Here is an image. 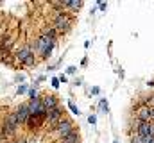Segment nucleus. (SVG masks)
<instances>
[{
    "label": "nucleus",
    "mask_w": 154,
    "mask_h": 143,
    "mask_svg": "<svg viewBox=\"0 0 154 143\" xmlns=\"http://www.w3.org/2000/svg\"><path fill=\"white\" fill-rule=\"evenodd\" d=\"M54 45H56V29L50 27V29H43V32L38 38L34 48L38 50V54L41 57H48L50 52H52V48H54Z\"/></svg>",
    "instance_id": "nucleus-1"
},
{
    "label": "nucleus",
    "mask_w": 154,
    "mask_h": 143,
    "mask_svg": "<svg viewBox=\"0 0 154 143\" xmlns=\"http://www.w3.org/2000/svg\"><path fill=\"white\" fill-rule=\"evenodd\" d=\"M72 27V16L68 13H57L56 14V20H54V29L56 32H68Z\"/></svg>",
    "instance_id": "nucleus-2"
},
{
    "label": "nucleus",
    "mask_w": 154,
    "mask_h": 143,
    "mask_svg": "<svg viewBox=\"0 0 154 143\" xmlns=\"http://www.w3.org/2000/svg\"><path fill=\"white\" fill-rule=\"evenodd\" d=\"M20 127V122L16 118V113H9L4 125H2V136H13Z\"/></svg>",
    "instance_id": "nucleus-3"
},
{
    "label": "nucleus",
    "mask_w": 154,
    "mask_h": 143,
    "mask_svg": "<svg viewBox=\"0 0 154 143\" xmlns=\"http://www.w3.org/2000/svg\"><path fill=\"white\" fill-rule=\"evenodd\" d=\"M52 131L56 132L59 138H65V136H68V134H70V132H74V131H75V127H74V124H72V120L63 118V120H59L57 124L52 127Z\"/></svg>",
    "instance_id": "nucleus-4"
},
{
    "label": "nucleus",
    "mask_w": 154,
    "mask_h": 143,
    "mask_svg": "<svg viewBox=\"0 0 154 143\" xmlns=\"http://www.w3.org/2000/svg\"><path fill=\"white\" fill-rule=\"evenodd\" d=\"M16 59L20 61V63H23L25 66H32L36 63V57H34V52H32V47H23V48H20L18 50V54H16Z\"/></svg>",
    "instance_id": "nucleus-5"
},
{
    "label": "nucleus",
    "mask_w": 154,
    "mask_h": 143,
    "mask_svg": "<svg viewBox=\"0 0 154 143\" xmlns=\"http://www.w3.org/2000/svg\"><path fill=\"white\" fill-rule=\"evenodd\" d=\"M27 106H29V113H30V116H41V115H45V113H47V111L43 109L41 98L29 100V102H27Z\"/></svg>",
    "instance_id": "nucleus-6"
},
{
    "label": "nucleus",
    "mask_w": 154,
    "mask_h": 143,
    "mask_svg": "<svg viewBox=\"0 0 154 143\" xmlns=\"http://www.w3.org/2000/svg\"><path fill=\"white\" fill-rule=\"evenodd\" d=\"M45 118H47L48 124L54 127L59 120H63V109H61V107H54V109H50V111H47V113H45Z\"/></svg>",
    "instance_id": "nucleus-7"
},
{
    "label": "nucleus",
    "mask_w": 154,
    "mask_h": 143,
    "mask_svg": "<svg viewBox=\"0 0 154 143\" xmlns=\"http://www.w3.org/2000/svg\"><path fill=\"white\" fill-rule=\"evenodd\" d=\"M136 118L138 122H147V124H151V107L149 106H138L136 107Z\"/></svg>",
    "instance_id": "nucleus-8"
},
{
    "label": "nucleus",
    "mask_w": 154,
    "mask_h": 143,
    "mask_svg": "<svg viewBox=\"0 0 154 143\" xmlns=\"http://www.w3.org/2000/svg\"><path fill=\"white\" fill-rule=\"evenodd\" d=\"M16 118H18V122H20V125L22 124H27V120H29V116H30V113H29V106L27 104H22L16 111Z\"/></svg>",
    "instance_id": "nucleus-9"
},
{
    "label": "nucleus",
    "mask_w": 154,
    "mask_h": 143,
    "mask_svg": "<svg viewBox=\"0 0 154 143\" xmlns=\"http://www.w3.org/2000/svg\"><path fill=\"white\" fill-rule=\"evenodd\" d=\"M41 104H43V109H45V111H50V109H54V107H59L57 98H56L54 95H47V97H43V98H41Z\"/></svg>",
    "instance_id": "nucleus-10"
},
{
    "label": "nucleus",
    "mask_w": 154,
    "mask_h": 143,
    "mask_svg": "<svg viewBox=\"0 0 154 143\" xmlns=\"http://www.w3.org/2000/svg\"><path fill=\"white\" fill-rule=\"evenodd\" d=\"M138 134L142 138H149L151 136V124H147V122H136V131Z\"/></svg>",
    "instance_id": "nucleus-11"
},
{
    "label": "nucleus",
    "mask_w": 154,
    "mask_h": 143,
    "mask_svg": "<svg viewBox=\"0 0 154 143\" xmlns=\"http://www.w3.org/2000/svg\"><path fill=\"white\" fill-rule=\"evenodd\" d=\"M63 6L74 9V11H79V9L83 7V2H81V0H63Z\"/></svg>",
    "instance_id": "nucleus-12"
},
{
    "label": "nucleus",
    "mask_w": 154,
    "mask_h": 143,
    "mask_svg": "<svg viewBox=\"0 0 154 143\" xmlns=\"http://www.w3.org/2000/svg\"><path fill=\"white\" fill-rule=\"evenodd\" d=\"M61 143H79V132L74 131V132H70L68 136L65 138H61Z\"/></svg>",
    "instance_id": "nucleus-13"
},
{
    "label": "nucleus",
    "mask_w": 154,
    "mask_h": 143,
    "mask_svg": "<svg viewBox=\"0 0 154 143\" xmlns=\"http://www.w3.org/2000/svg\"><path fill=\"white\" fill-rule=\"evenodd\" d=\"M131 143H143V138L138 132H131Z\"/></svg>",
    "instance_id": "nucleus-14"
},
{
    "label": "nucleus",
    "mask_w": 154,
    "mask_h": 143,
    "mask_svg": "<svg viewBox=\"0 0 154 143\" xmlns=\"http://www.w3.org/2000/svg\"><path fill=\"white\" fill-rule=\"evenodd\" d=\"M99 107H100V111H102V113H108V111H109L106 98H100V102H99Z\"/></svg>",
    "instance_id": "nucleus-15"
},
{
    "label": "nucleus",
    "mask_w": 154,
    "mask_h": 143,
    "mask_svg": "<svg viewBox=\"0 0 154 143\" xmlns=\"http://www.w3.org/2000/svg\"><path fill=\"white\" fill-rule=\"evenodd\" d=\"M68 107L72 109V113H74V115H81V111H79V107L74 104V102H70V104H68Z\"/></svg>",
    "instance_id": "nucleus-16"
},
{
    "label": "nucleus",
    "mask_w": 154,
    "mask_h": 143,
    "mask_svg": "<svg viewBox=\"0 0 154 143\" xmlns=\"http://www.w3.org/2000/svg\"><path fill=\"white\" fill-rule=\"evenodd\" d=\"M29 97H30V100L38 98V93H36V89H29Z\"/></svg>",
    "instance_id": "nucleus-17"
},
{
    "label": "nucleus",
    "mask_w": 154,
    "mask_h": 143,
    "mask_svg": "<svg viewBox=\"0 0 154 143\" xmlns=\"http://www.w3.org/2000/svg\"><path fill=\"white\" fill-rule=\"evenodd\" d=\"M25 91H27V86L25 84H22V86L18 88V93H25Z\"/></svg>",
    "instance_id": "nucleus-18"
},
{
    "label": "nucleus",
    "mask_w": 154,
    "mask_h": 143,
    "mask_svg": "<svg viewBox=\"0 0 154 143\" xmlns=\"http://www.w3.org/2000/svg\"><path fill=\"white\" fill-rule=\"evenodd\" d=\"M52 86L54 88H59V79H52Z\"/></svg>",
    "instance_id": "nucleus-19"
},
{
    "label": "nucleus",
    "mask_w": 154,
    "mask_h": 143,
    "mask_svg": "<svg viewBox=\"0 0 154 143\" xmlns=\"http://www.w3.org/2000/svg\"><path fill=\"white\" fill-rule=\"evenodd\" d=\"M151 122L154 124V107H151Z\"/></svg>",
    "instance_id": "nucleus-20"
},
{
    "label": "nucleus",
    "mask_w": 154,
    "mask_h": 143,
    "mask_svg": "<svg viewBox=\"0 0 154 143\" xmlns=\"http://www.w3.org/2000/svg\"><path fill=\"white\" fill-rule=\"evenodd\" d=\"M99 7H100V11H106V7H108V4H99Z\"/></svg>",
    "instance_id": "nucleus-21"
},
{
    "label": "nucleus",
    "mask_w": 154,
    "mask_h": 143,
    "mask_svg": "<svg viewBox=\"0 0 154 143\" xmlns=\"http://www.w3.org/2000/svg\"><path fill=\"white\" fill-rule=\"evenodd\" d=\"M88 122H90V124H95L97 118H95V116H90V118H88Z\"/></svg>",
    "instance_id": "nucleus-22"
},
{
    "label": "nucleus",
    "mask_w": 154,
    "mask_h": 143,
    "mask_svg": "<svg viewBox=\"0 0 154 143\" xmlns=\"http://www.w3.org/2000/svg\"><path fill=\"white\" fill-rule=\"evenodd\" d=\"M151 136L154 138V124H152V122H151Z\"/></svg>",
    "instance_id": "nucleus-23"
},
{
    "label": "nucleus",
    "mask_w": 154,
    "mask_h": 143,
    "mask_svg": "<svg viewBox=\"0 0 154 143\" xmlns=\"http://www.w3.org/2000/svg\"><path fill=\"white\" fill-rule=\"evenodd\" d=\"M68 74H75V66H70L68 68Z\"/></svg>",
    "instance_id": "nucleus-24"
},
{
    "label": "nucleus",
    "mask_w": 154,
    "mask_h": 143,
    "mask_svg": "<svg viewBox=\"0 0 154 143\" xmlns=\"http://www.w3.org/2000/svg\"><path fill=\"white\" fill-rule=\"evenodd\" d=\"M113 143H118V141H117V140H115V141H113Z\"/></svg>",
    "instance_id": "nucleus-25"
},
{
    "label": "nucleus",
    "mask_w": 154,
    "mask_h": 143,
    "mask_svg": "<svg viewBox=\"0 0 154 143\" xmlns=\"http://www.w3.org/2000/svg\"><path fill=\"white\" fill-rule=\"evenodd\" d=\"M0 138H2V134H0Z\"/></svg>",
    "instance_id": "nucleus-26"
}]
</instances>
